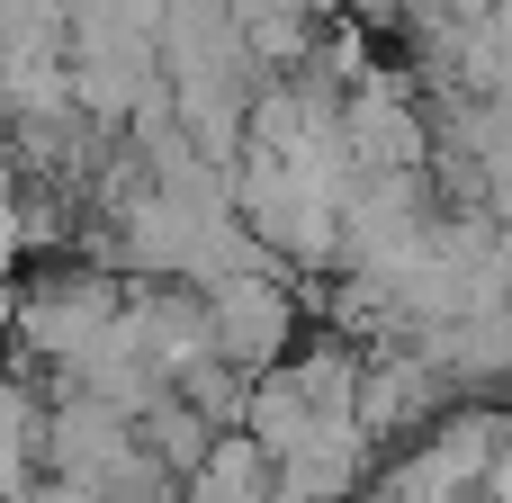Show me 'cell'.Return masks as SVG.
<instances>
[{
  "label": "cell",
  "instance_id": "cell-4",
  "mask_svg": "<svg viewBox=\"0 0 512 503\" xmlns=\"http://www.w3.org/2000/svg\"><path fill=\"white\" fill-rule=\"evenodd\" d=\"M45 396H36V378H9L0 369V503H27L45 486Z\"/></svg>",
  "mask_w": 512,
  "mask_h": 503
},
{
  "label": "cell",
  "instance_id": "cell-2",
  "mask_svg": "<svg viewBox=\"0 0 512 503\" xmlns=\"http://www.w3.org/2000/svg\"><path fill=\"white\" fill-rule=\"evenodd\" d=\"M198 306H207V351L225 360V369H279L288 351H297V279L288 270H243V279H216V288H198Z\"/></svg>",
  "mask_w": 512,
  "mask_h": 503
},
{
  "label": "cell",
  "instance_id": "cell-8",
  "mask_svg": "<svg viewBox=\"0 0 512 503\" xmlns=\"http://www.w3.org/2000/svg\"><path fill=\"white\" fill-rule=\"evenodd\" d=\"M243 387H252V378H243V369H225L216 351H207V360H189V369L171 378V396H180L207 432H243Z\"/></svg>",
  "mask_w": 512,
  "mask_h": 503
},
{
  "label": "cell",
  "instance_id": "cell-9",
  "mask_svg": "<svg viewBox=\"0 0 512 503\" xmlns=\"http://www.w3.org/2000/svg\"><path fill=\"white\" fill-rule=\"evenodd\" d=\"M351 503H387V495H378V486H369V495H351Z\"/></svg>",
  "mask_w": 512,
  "mask_h": 503
},
{
  "label": "cell",
  "instance_id": "cell-3",
  "mask_svg": "<svg viewBox=\"0 0 512 503\" xmlns=\"http://www.w3.org/2000/svg\"><path fill=\"white\" fill-rule=\"evenodd\" d=\"M459 396L441 387V369L414 351V342H378V351H360V387H351V423H360V441L369 450H405L423 423H441Z\"/></svg>",
  "mask_w": 512,
  "mask_h": 503
},
{
  "label": "cell",
  "instance_id": "cell-5",
  "mask_svg": "<svg viewBox=\"0 0 512 503\" xmlns=\"http://www.w3.org/2000/svg\"><path fill=\"white\" fill-rule=\"evenodd\" d=\"M225 27L243 36V54H252L261 72H297L324 18H315L306 0H225Z\"/></svg>",
  "mask_w": 512,
  "mask_h": 503
},
{
  "label": "cell",
  "instance_id": "cell-6",
  "mask_svg": "<svg viewBox=\"0 0 512 503\" xmlns=\"http://www.w3.org/2000/svg\"><path fill=\"white\" fill-rule=\"evenodd\" d=\"M171 495H180V503H261V495H270V459H261L243 432H216L207 459H198Z\"/></svg>",
  "mask_w": 512,
  "mask_h": 503
},
{
  "label": "cell",
  "instance_id": "cell-7",
  "mask_svg": "<svg viewBox=\"0 0 512 503\" xmlns=\"http://www.w3.org/2000/svg\"><path fill=\"white\" fill-rule=\"evenodd\" d=\"M207 441H216V432H207V423H198V414H189L180 396H162V405H153V414L135 423V450L153 459V477H162V486H180V477H189V468L207 459Z\"/></svg>",
  "mask_w": 512,
  "mask_h": 503
},
{
  "label": "cell",
  "instance_id": "cell-1",
  "mask_svg": "<svg viewBox=\"0 0 512 503\" xmlns=\"http://www.w3.org/2000/svg\"><path fill=\"white\" fill-rule=\"evenodd\" d=\"M117 306H126V279H117V270H90V261H81V270H45V279H27L18 306H9L18 378H36V369H81V360L108 342Z\"/></svg>",
  "mask_w": 512,
  "mask_h": 503
}]
</instances>
